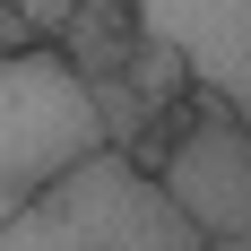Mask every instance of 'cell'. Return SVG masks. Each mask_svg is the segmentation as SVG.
<instances>
[{
	"label": "cell",
	"mask_w": 251,
	"mask_h": 251,
	"mask_svg": "<svg viewBox=\"0 0 251 251\" xmlns=\"http://www.w3.org/2000/svg\"><path fill=\"white\" fill-rule=\"evenodd\" d=\"M0 251H208V243L182 226V208L156 191V174L130 148H96L0 226Z\"/></svg>",
	"instance_id": "6da1fadb"
},
{
	"label": "cell",
	"mask_w": 251,
	"mask_h": 251,
	"mask_svg": "<svg viewBox=\"0 0 251 251\" xmlns=\"http://www.w3.org/2000/svg\"><path fill=\"white\" fill-rule=\"evenodd\" d=\"M96 148H113V139H104V113L87 78L70 70V52L61 44L0 52V226Z\"/></svg>",
	"instance_id": "7a4b0ae2"
},
{
	"label": "cell",
	"mask_w": 251,
	"mask_h": 251,
	"mask_svg": "<svg viewBox=\"0 0 251 251\" xmlns=\"http://www.w3.org/2000/svg\"><path fill=\"white\" fill-rule=\"evenodd\" d=\"M148 174L200 243H251V130L234 113H217V104L182 113L156 139Z\"/></svg>",
	"instance_id": "3957f363"
},
{
	"label": "cell",
	"mask_w": 251,
	"mask_h": 251,
	"mask_svg": "<svg viewBox=\"0 0 251 251\" xmlns=\"http://www.w3.org/2000/svg\"><path fill=\"white\" fill-rule=\"evenodd\" d=\"M130 18L148 44L182 61L200 104H217L251 130V0H130Z\"/></svg>",
	"instance_id": "277c9868"
},
{
	"label": "cell",
	"mask_w": 251,
	"mask_h": 251,
	"mask_svg": "<svg viewBox=\"0 0 251 251\" xmlns=\"http://www.w3.org/2000/svg\"><path fill=\"white\" fill-rule=\"evenodd\" d=\"M208 251H251V243H208Z\"/></svg>",
	"instance_id": "5b68a950"
}]
</instances>
